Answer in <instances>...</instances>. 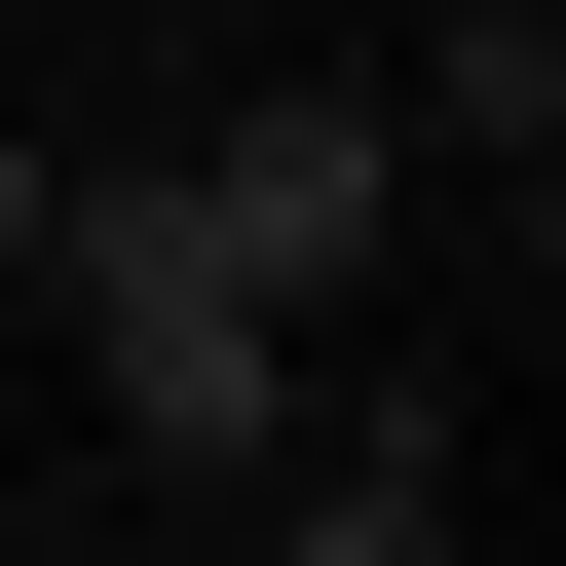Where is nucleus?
<instances>
[{"instance_id":"obj_2","label":"nucleus","mask_w":566,"mask_h":566,"mask_svg":"<svg viewBox=\"0 0 566 566\" xmlns=\"http://www.w3.org/2000/svg\"><path fill=\"white\" fill-rule=\"evenodd\" d=\"M151 189H189V227L264 264V303L340 340V303H378V227H416V114H378V76H264V114H189Z\"/></svg>"},{"instance_id":"obj_4","label":"nucleus","mask_w":566,"mask_h":566,"mask_svg":"<svg viewBox=\"0 0 566 566\" xmlns=\"http://www.w3.org/2000/svg\"><path fill=\"white\" fill-rule=\"evenodd\" d=\"M39 189H76V151H39V114H0V264H39Z\"/></svg>"},{"instance_id":"obj_1","label":"nucleus","mask_w":566,"mask_h":566,"mask_svg":"<svg viewBox=\"0 0 566 566\" xmlns=\"http://www.w3.org/2000/svg\"><path fill=\"white\" fill-rule=\"evenodd\" d=\"M0 303H76V378H114V453L151 491H264V416H303V303H264V264L114 151V189H39V264H0Z\"/></svg>"},{"instance_id":"obj_3","label":"nucleus","mask_w":566,"mask_h":566,"mask_svg":"<svg viewBox=\"0 0 566 566\" xmlns=\"http://www.w3.org/2000/svg\"><path fill=\"white\" fill-rule=\"evenodd\" d=\"M378 114H416V189H491V227H528V151H566V0H453Z\"/></svg>"}]
</instances>
